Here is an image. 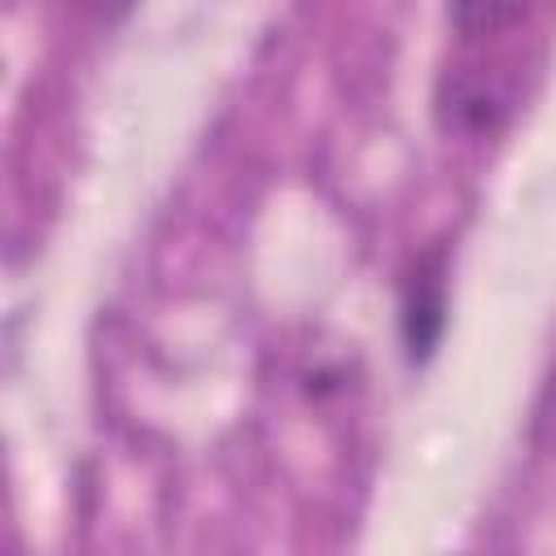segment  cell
I'll list each match as a JSON object with an SVG mask.
<instances>
[{"label":"cell","instance_id":"6da1fadb","mask_svg":"<svg viewBox=\"0 0 556 556\" xmlns=\"http://www.w3.org/2000/svg\"><path fill=\"white\" fill-rule=\"evenodd\" d=\"M513 109V91L500 74H486V70H460L443 83V96H439V117L447 130H460V135H491L500 130V122L508 117Z\"/></svg>","mask_w":556,"mask_h":556},{"label":"cell","instance_id":"7a4b0ae2","mask_svg":"<svg viewBox=\"0 0 556 556\" xmlns=\"http://www.w3.org/2000/svg\"><path fill=\"white\" fill-rule=\"evenodd\" d=\"M443 326H447V295H443V282L439 274H426L417 269L408 291H404V313H400V330H404V348H408V361H430V352L439 348L443 339Z\"/></svg>","mask_w":556,"mask_h":556},{"label":"cell","instance_id":"3957f363","mask_svg":"<svg viewBox=\"0 0 556 556\" xmlns=\"http://www.w3.org/2000/svg\"><path fill=\"white\" fill-rule=\"evenodd\" d=\"M530 9L534 0H452V26L465 39H491L517 26Z\"/></svg>","mask_w":556,"mask_h":556},{"label":"cell","instance_id":"277c9868","mask_svg":"<svg viewBox=\"0 0 556 556\" xmlns=\"http://www.w3.org/2000/svg\"><path fill=\"white\" fill-rule=\"evenodd\" d=\"M530 439L539 452L556 456V369L547 374L539 400H534V413H530Z\"/></svg>","mask_w":556,"mask_h":556},{"label":"cell","instance_id":"5b68a950","mask_svg":"<svg viewBox=\"0 0 556 556\" xmlns=\"http://www.w3.org/2000/svg\"><path fill=\"white\" fill-rule=\"evenodd\" d=\"M96 22H122L130 9H135V0H78Z\"/></svg>","mask_w":556,"mask_h":556}]
</instances>
